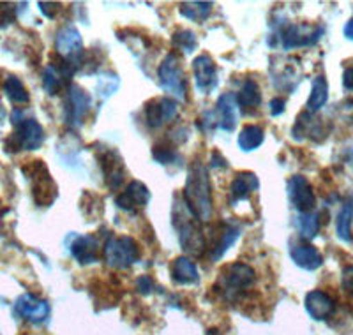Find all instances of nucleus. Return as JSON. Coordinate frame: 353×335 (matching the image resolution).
Instances as JSON below:
<instances>
[{
	"instance_id": "nucleus-1",
	"label": "nucleus",
	"mask_w": 353,
	"mask_h": 335,
	"mask_svg": "<svg viewBox=\"0 0 353 335\" xmlns=\"http://www.w3.org/2000/svg\"><path fill=\"white\" fill-rule=\"evenodd\" d=\"M184 203L188 210L200 223L212 221L214 200L212 187H210V176L205 164L198 157L188 168V179H185L184 185Z\"/></svg>"
},
{
	"instance_id": "nucleus-2",
	"label": "nucleus",
	"mask_w": 353,
	"mask_h": 335,
	"mask_svg": "<svg viewBox=\"0 0 353 335\" xmlns=\"http://www.w3.org/2000/svg\"><path fill=\"white\" fill-rule=\"evenodd\" d=\"M173 224L179 233L182 249L191 256H201L207 249V238L200 226V221L188 210V207H175Z\"/></svg>"
},
{
	"instance_id": "nucleus-3",
	"label": "nucleus",
	"mask_w": 353,
	"mask_h": 335,
	"mask_svg": "<svg viewBox=\"0 0 353 335\" xmlns=\"http://www.w3.org/2000/svg\"><path fill=\"white\" fill-rule=\"evenodd\" d=\"M103 256H105V261L110 268L125 270L140 260L141 249L132 236H112L105 243Z\"/></svg>"
},
{
	"instance_id": "nucleus-4",
	"label": "nucleus",
	"mask_w": 353,
	"mask_h": 335,
	"mask_svg": "<svg viewBox=\"0 0 353 335\" xmlns=\"http://www.w3.org/2000/svg\"><path fill=\"white\" fill-rule=\"evenodd\" d=\"M157 76H159V85L166 94L173 96L175 99L184 101L185 94H188V78L182 69L181 59L176 53H170L165 57V60L161 62L159 69H157Z\"/></svg>"
},
{
	"instance_id": "nucleus-5",
	"label": "nucleus",
	"mask_w": 353,
	"mask_h": 335,
	"mask_svg": "<svg viewBox=\"0 0 353 335\" xmlns=\"http://www.w3.org/2000/svg\"><path fill=\"white\" fill-rule=\"evenodd\" d=\"M17 129L6 140L8 152H32L44 143V129L36 119H23L17 122Z\"/></svg>"
},
{
	"instance_id": "nucleus-6",
	"label": "nucleus",
	"mask_w": 353,
	"mask_h": 335,
	"mask_svg": "<svg viewBox=\"0 0 353 335\" xmlns=\"http://www.w3.org/2000/svg\"><path fill=\"white\" fill-rule=\"evenodd\" d=\"M23 173L30 179L32 184V196L39 207H48L57 198V185L48 173V168L43 161H34L23 168Z\"/></svg>"
},
{
	"instance_id": "nucleus-7",
	"label": "nucleus",
	"mask_w": 353,
	"mask_h": 335,
	"mask_svg": "<svg viewBox=\"0 0 353 335\" xmlns=\"http://www.w3.org/2000/svg\"><path fill=\"white\" fill-rule=\"evenodd\" d=\"M55 50L61 55L62 60H65L72 68H81L85 60L83 39L80 32L72 25L62 27L55 37Z\"/></svg>"
},
{
	"instance_id": "nucleus-8",
	"label": "nucleus",
	"mask_w": 353,
	"mask_h": 335,
	"mask_svg": "<svg viewBox=\"0 0 353 335\" xmlns=\"http://www.w3.org/2000/svg\"><path fill=\"white\" fill-rule=\"evenodd\" d=\"M254 281H256V272L245 263L228 265L221 272V286L228 296H235L245 292L248 287L253 286Z\"/></svg>"
},
{
	"instance_id": "nucleus-9",
	"label": "nucleus",
	"mask_w": 353,
	"mask_h": 335,
	"mask_svg": "<svg viewBox=\"0 0 353 335\" xmlns=\"http://www.w3.org/2000/svg\"><path fill=\"white\" fill-rule=\"evenodd\" d=\"M65 94H68L64 104L65 124L71 125V128H80V125L83 124L85 116L88 115V110H90L92 99H90V96L85 92L83 88L72 83L69 85Z\"/></svg>"
},
{
	"instance_id": "nucleus-10",
	"label": "nucleus",
	"mask_w": 353,
	"mask_h": 335,
	"mask_svg": "<svg viewBox=\"0 0 353 335\" xmlns=\"http://www.w3.org/2000/svg\"><path fill=\"white\" fill-rule=\"evenodd\" d=\"M323 34V27H313L305 23H292L283 30V46L285 50L313 46Z\"/></svg>"
},
{
	"instance_id": "nucleus-11",
	"label": "nucleus",
	"mask_w": 353,
	"mask_h": 335,
	"mask_svg": "<svg viewBox=\"0 0 353 335\" xmlns=\"http://www.w3.org/2000/svg\"><path fill=\"white\" fill-rule=\"evenodd\" d=\"M14 314L30 323H43L50 316V305L46 300L39 298L32 293H23L14 302Z\"/></svg>"
},
{
	"instance_id": "nucleus-12",
	"label": "nucleus",
	"mask_w": 353,
	"mask_h": 335,
	"mask_svg": "<svg viewBox=\"0 0 353 335\" xmlns=\"http://www.w3.org/2000/svg\"><path fill=\"white\" fill-rule=\"evenodd\" d=\"M179 113V106L173 99L168 97H157V99H150L149 103L145 104V120L147 125L152 129H159L173 120Z\"/></svg>"
},
{
	"instance_id": "nucleus-13",
	"label": "nucleus",
	"mask_w": 353,
	"mask_h": 335,
	"mask_svg": "<svg viewBox=\"0 0 353 335\" xmlns=\"http://www.w3.org/2000/svg\"><path fill=\"white\" fill-rule=\"evenodd\" d=\"M288 198L301 214H309L316 207V196L307 179L302 175H295L288 180Z\"/></svg>"
},
{
	"instance_id": "nucleus-14",
	"label": "nucleus",
	"mask_w": 353,
	"mask_h": 335,
	"mask_svg": "<svg viewBox=\"0 0 353 335\" xmlns=\"http://www.w3.org/2000/svg\"><path fill=\"white\" fill-rule=\"evenodd\" d=\"M193 74L196 80L198 92L209 96L214 88L217 87V69L214 64L212 57L201 53L193 60Z\"/></svg>"
},
{
	"instance_id": "nucleus-15",
	"label": "nucleus",
	"mask_w": 353,
	"mask_h": 335,
	"mask_svg": "<svg viewBox=\"0 0 353 335\" xmlns=\"http://www.w3.org/2000/svg\"><path fill=\"white\" fill-rule=\"evenodd\" d=\"M150 192L149 187L140 180H131L124 192L115 198V205L124 212H137L149 203Z\"/></svg>"
},
{
	"instance_id": "nucleus-16",
	"label": "nucleus",
	"mask_w": 353,
	"mask_h": 335,
	"mask_svg": "<svg viewBox=\"0 0 353 335\" xmlns=\"http://www.w3.org/2000/svg\"><path fill=\"white\" fill-rule=\"evenodd\" d=\"M99 163L101 170L105 173V180L108 187L113 189V191L121 187L122 182H124L125 173V168L121 156L115 150H112V148H106V150H103L99 154Z\"/></svg>"
},
{
	"instance_id": "nucleus-17",
	"label": "nucleus",
	"mask_w": 353,
	"mask_h": 335,
	"mask_svg": "<svg viewBox=\"0 0 353 335\" xmlns=\"http://www.w3.org/2000/svg\"><path fill=\"white\" fill-rule=\"evenodd\" d=\"M239 236H241V227L237 224L221 223L214 232V242L210 245V260H221L225 252L230 247H233V243L237 242Z\"/></svg>"
},
{
	"instance_id": "nucleus-18",
	"label": "nucleus",
	"mask_w": 353,
	"mask_h": 335,
	"mask_svg": "<svg viewBox=\"0 0 353 335\" xmlns=\"http://www.w3.org/2000/svg\"><path fill=\"white\" fill-rule=\"evenodd\" d=\"M304 305L307 314L313 319H316V321H323V319L330 318L334 314V309H336V303H334L332 296H329L325 292H321V290L309 292L305 295Z\"/></svg>"
},
{
	"instance_id": "nucleus-19",
	"label": "nucleus",
	"mask_w": 353,
	"mask_h": 335,
	"mask_svg": "<svg viewBox=\"0 0 353 335\" xmlns=\"http://www.w3.org/2000/svg\"><path fill=\"white\" fill-rule=\"evenodd\" d=\"M237 97L230 92L223 94L217 99L214 112V115H217V128L226 132H232L237 128Z\"/></svg>"
},
{
	"instance_id": "nucleus-20",
	"label": "nucleus",
	"mask_w": 353,
	"mask_h": 335,
	"mask_svg": "<svg viewBox=\"0 0 353 335\" xmlns=\"http://www.w3.org/2000/svg\"><path fill=\"white\" fill-rule=\"evenodd\" d=\"M71 256L80 265H92L99 258V242L94 235H80L71 243Z\"/></svg>"
},
{
	"instance_id": "nucleus-21",
	"label": "nucleus",
	"mask_w": 353,
	"mask_h": 335,
	"mask_svg": "<svg viewBox=\"0 0 353 335\" xmlns=\"http://www.w3.org/2000/svg\"><path fill=\"white\" fill-rule=\"evenodd\" d=\"M170 274H172V279L176 284H182V286H191V284L200 283V274H198V267L191 258L188 256H179L172 261V267H170Z\"/></svg>"
},
{
	"instance_id": "nucleus-22",
	"label": "nucleus",
	"mask_w": 353,
	"mask_h": 335,
	"mask_svg": "<svg viewBox=\"0 0 353 335\" xmlns=\"http://www.w3.org/2000/svg\"><path fill=\"white\" fill-rule=\"evenodd\" d=\"M290 256H292L293 263L301 267L302 270L313 272L323 265V256L314 245H295L290 251Z\"/></svg>"
},
{
	"instance_id": "nucleus-23",
	"label": "nucleus",
	"mask_w": 353,
	"mask_h": 335,
	"mask_svg": "<svg viewBox=\"0 0 353 335\" xmlns=\"http://www.w3.org/2000/svg\"><path fill=\"white\" fill-rule=\"evenodd\" d=\"M258 187H260V182H258V176L254 173L241 172L232 180L230 194H232L233 201H244L254 191H258Z\"/></svg>"
},
{
	"instance_id": "nucleus-24",
	"label": "nucleus",
	"mask_w": 353,
	"mask_h": 335,
	"mask_svg": "<svg viewBox=\"0 0 353 335\" xmlns=\"http://www.w3.org/2000/svg\"><path fill=\"white\" fill-rule=\"evenodd\" d=\"M329 101V83H327L325 76H316L313 80V87H311V94H309L307 99V112L316 113L318 110H321Z\"/></svg>"
},
{
	"instance_id": "nucleus-25",
	"label": "nucleus",
	"mask_w": 353,
	"mask_h": 335,
	"mask_svg": "<svg viewBox=\"0 0 353 335\" xmlns=\"http://www.w3.org/2000/svg\"><path fill=\"white\" fill-rule=\"evenodd\" d=\"M265 140L263 129L260 125H244V129L239 134V148L242 152H253L256 150L258 147H261Z\"/></svg>"
},
{
	"instance_id": "nucleus-26",
	"label": "nucleus",
	"mask_w": 353,
	"mask_h": 335,
	"mask_svg": "<svg viewBox=\"0 0 353 335\" xmlns=\"http://www.w3.org/2000/svg\"><path fill=\"white\" fill-rule=\"evenodd\" d=\"M4 92L12 104L20 106V104L30 103V94L18 76H8V80L4 81Z\"/></svg>"
},
{
	"instance_id": "nucleus-27",
	"label": "nucleus",
	"mask_w": 353,
	"mask_h": 335,
	"mask_svg": "<svg viewBox=\"0 0 353 335\" xmlns=\"http://www.w3.org/2000/svg\"><path fill=\"white\" fill-rule=\"evenodd\" d=\"M237 103L242 110H248V108H256L260 106L261 103V94H260V87L254 80H248L244 81L242 85L241 92L237 96Z\"/></svg>"
},
{
	"instance_id": "nucleus-28",
	"label": "nucleus",
	"mask_w": 353,
	"mask_h": 335,
	"mask_svg": "<svg viewBox=\"0 0 353 335\" xmlns=\"http://www.w3.org/2000/svg\"><path fill=\"white\" fill-rule=\"evenodd\" d=\"M295 224H297L301 236H304L305 240H313L320 232V216L313 214V212L301 214V216L295 217Z\"/></svg>"
},
{
	"instance_id": "nucleus-29",
	"label": "nucleus",
	"mask_w": 353,
	"mask_h": 335,
	"mask_svg": "<svg viewBox=\"0 0 353 335\" xmlns=\"http://www.w3.org/2000/svg\"><path fill=\"white\" fill-rule=\"evenodd\" d=\"M212 12V2H184L181 4V14L191 21H205Z\"/></svg>"
},
{
	"instance_id": "nucleus-30",
	"label": "nucleus",
	"mask_w": 353,
	"mask_h": 335,
	"mask_svg": "<svg viewBox=\"0 0 353 335\" xmlns=\"http://www.w3.org/2000/svg\"><path fill=\"white\" fill-rule=\"evenodd\" d=\"M352 221H353V205L346 203L341 208L339 216L336 221V232L337 236L343 240V242H352Z\"/></svg>"
},
{
	"instance_id": "nucleus-31",
	"label": "nucleus",
	"mask_w": 353,
	"mask_h": 335,
	"mask_svg": "<svg viewBox=\"0 0 353 335\" xmlns=\"http://www.w3.org/2000/svg\"><path fill=\"white\" fill-rule=\"evenodd\" d=\"M172 43L175 48L182 50L184 53H193L198 46V41H196V36H194V32H191V30H185V28H182V30H176V32L173 34Z\"/></svg>"
},
{
	"instance_id": "nucleus-32",
	"label": "nucleus",
	"mask_w": 353,
	"mask_h": 335,
	"mask_svg": "<svg viewBox=\"0 0 353 335\" xmlns=\"http://www.w3.org/2000/svg\"><path fill=\"white\" fill-rule=\"evenodd\" d=\"M152 157L156 163L163 164V166H170V164L175 163L179 159L176 156L175 148L172 145H166V143H159L152 148Z\"/></svg>"
},
{
	"instance_id": "nucleus-33",
	"label": "nucleus",
	"mask_w": 353,
	"mask_h": 335,
	"mask_svg": "<svg viewBox=\"0 0 353 335\" xmlns=\"http://www.w3.org/2000/svg\"><path fill=\"white\" fill-rule=\"evenodd\" d=\"M285 108H286V101L283 99V97H274V99L269 103V110L272 116L283 115V113H285Z\"/></svg>"
},
{
	"instance_id": "nucleus-34",
	"label": "nucleus",
	"mask_w": 353,
	"mask_h": 335,
	"mask_svg": "<svg viewBox=\"0 0 353 335\" xmlns=\"http://www.w3.org/2000/svg\"><path fill=\"white\" fill-rule=\"evenodd\" d=\"M39 8H41V12H43L44 17L55 18L57 12L61 11L62 6L57 4V2H39Z\"/></svg>"
},
{
	"instance_id": "nucleus-35",
	"label": "nucleus",
	"mask_w": 353,
	"mask_h": 335,
	"mask_svg": "<svg viewBox=\"0 0 353 335\" xmlns=\"http://www.w3.org/2000/svg\"><path fill=\"white\" fill-rule=\"evenodd\" d=\"M341 284L346 292L353 295V265L346 267L341 274Z\"/></svg>"
},
{
	"instance_id": "nucleus-36",
	"label": "nucleus",
	"mask_w": 353,
	"mask_h": 335,
	"mask_svg": "<svg viewBox=\"0 0 353 335\" xmlns=\"http://www.w3.org/2000/svg\"><path fill=\"white\" fill-rule=\"evenodd\" d=\"M137 290L141 293V295H149L154 290V283L149 276H141L140 279L137 281Z\"/></svg>"
},
{
	"instance_id": "nucleus-37",
	"label": "nucleus",
	"mask_w": 353,
	"mask_h": 335,
	"mask_svg": "<svg viewBox=\"0 0 353 335\" xmlns=\"http://www.w3.org/2000/svg\"><path fill=\"white\" fill-rule=\"evenodd\" d=\"M343 87L350 92L353 90V68L345 69V72H343Z\"/></svg>"
},
{
	"instance_id": "nucleus-38",
	"label": "nucleus",
	"mask_w": 353,
	"mask_h": 335,
	"mask_svg": "<svg viewBox=\"0 0 353 335\" xmlns=\"http://www.w3.org/2000/svg\"><path fill=\"white\" fill-rule=\"evenodd\" d=\"M210 164H212L214 168H225L226 166V161H225V157L221 156L219 152H214L212 159H210Z\"/></svg>"
},
{
	"instance_id": "nucleus-39",
	"label": "nucleus",
	"mask_w": 353,
	"mask_h": 335,
	"mask_svg": "<svg viewBox=\"0 0 353 335\" xmlns=\"http://www.w3.org/2000/svg\"><path fill=\"white\" fill-rule=\"evenodd\" d=\"M343 32H345V37H346V39L353 41V18H350V20L346 21L345 30H343Z\"/></svg>"
}]
</instances>
